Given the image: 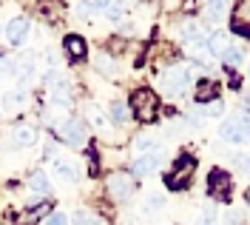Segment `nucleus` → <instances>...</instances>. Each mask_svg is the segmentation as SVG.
Instances as JSON below:
<instances>
[{
    "instance_id": "25",
    "label": "nucleus",
    "mask_w": 250,
    "mask_h": 225,
    "mask_svg": "<svg viewBox=\"0 0 250 225\" xmlns=\"http://www.w3.org/2000/svg\"><path fill=\"white\" fill-rule=\"evenodd\" d=\"M20 103H23V91H9V94L3 97V106H6L9 112L20 109Z\"/></svg>"
},
{
    "instance_id": "6",
    "label": "nucleus",
    "mask_w": 250,
    "mask_h": 225,
    "mask_svg": "<svg viewBox=\"0 0 250 225\" xmlns=\"http://www.w3.org/2000/svg\"><path fill=\"white\" fill-rule=\"evenodd\" d=\"M159 162H162V154H156V151H151V154H142V157H137V160H134V165H131V174H134V180L151 177V174H156V171H159Z\"/></svg>"
},
{
    "instance_id": "4",
    "label": "nucleus",
    "mask_w": 250,
    "mask_h": 225,
    "mask_svg": "<svg viewBox=\"0 0 250 225\" xmlns=\"http://www.w3.org/2000/svg\"><path fill=\"white\" fill-rule=\"evenodd\" d=\"M193 171H196V160L193 157H179L176 160V165H173V171L168 174V188H182V185H188V180L193 177Z\"/></svg>"
},
{
    "instance_id": "32",
    "label": "nucleus",
    "mask_w": 250,
    "mask_h": 225,
    "mask_svg": "<svg viewBox=\"0 0 250 225\" xmlns=\"http://www.w3.org/2000/svg\"><path fill=\"white\" fill-rule=\"evenodd\" d=\"M239 123H242V131H245V137L250 140V114H242V117H239Z\"/></svg>"
},
{
    "instance_id": "28",
    "label": "nucleus",
    "mask_w": 250,
    "mask_h": 225,
    "mask_svg": "<svg viewBox=\"0 0 250 225\" xmlns=\"http://www.w3.org/2000/svg\"><path fill=\"white\" fill-rule=\"evenodd\" d=\"M159 208H165V197L162 194H151L148 202H145V211H159Z\"/></svg>"
},
{
    "instance_id": "12",
    "label": "nucleus",
    "mask_w": 250,
    "mask_h": 225,
    "mask_svg": "<svg viewBox=\"0 0 250 225\" xmlns=\"http://www.w3.org/2000/svg\"><path fill=\"white\" fill-rule=\"evenodd\" d=\"M62 46H65V54H68L71 60H83V57L88 54V46H85V40H83L80 34H68Z\"/></svg>"
},
{
    "instance_id": "13",
    "label": "nucleus",
    "mask_w": 250,
    "mask_h": 225,
    "mask_svg": "<svg viewBox=\"0 0 250 225\" xmlns=\"http://www.w3.org/2000/svg\"><path fill=\"white\" fill-rule=\"evenodd\" d=\"M210 100H219V83L216 80H199L196 86V103H210Z\"/></svg>"
},
{
    "instance_id": "14",
    "label": "nucleus",
    "mask_w": 250,
    "mask_h": 225,
    "mask_svg": "<svg viewBox=\"0 0 250 225\" xmlns=\"http://www.w3.org/2000/svg\"><path fill=\"white\" fill-rule=\"evenodd\" d=\"M68 97H71V91H68V83H65V80H57L54 86H51V103L65 106V103H68Z\"/></svg>"
},
{
    "instance_id": "20",
    "label": "nucleus",
    "mask_w": 250,
    "mask_h": 225,
    "mask_svg": "<svg viewBox=\"0 0 250 225\" xmlns=\"http://www.w3.org/2000/svg\"><path fill=\"white\" fill-rule=\"evenodd\" d=\"M46 211H48V205H46V202H43V205H37V208L26 211V214L20 217V223H23V225H34V223H37V220H40V217H43V214H46Z\"/></svg>"
},
{
    "instance_id": "1",
    "label": "nucleus",
    "mask_w": 250,
    "mask_h": 225,
    "mask_svg": "<svg viewBox=\"0 0 250 225\" xmlns=\"http://www.w3.org/2000/svg\"><path fill=\"white\" fill-rule=\"evenodd\" d=\"M131 112L140 123H154L159 114V97L151 89H137L131 94Z\"/></svg>"
},
{
    "instance_id": "15",
    "label": "nucleus",
    "mask_w": 250,
    "mask_h": 225,
    "mask_svg": "<svg viewBox=\"0 0 250 225\" xmlns=\"http://www.w3.org/2000/svg\"><path fill=\"white\" fill-rule=\"evenodd\" d=\"M37 140V131L31 129V126H17L15 129V143L17 145H31Z\"/></svg>"
},
{
    "instance_id": "18",
    "label": "nucleus",
    "mask_w": 250,
    "mask_h": 225,
    "mask_svg": "<svg viewBox=\"0 0 250 225\" xmlns=\"http://www.w3.org/2000/svg\"><path fill=\"white\" fill-rule=\"evenodd\" d=\"M108 114H111V120H114V123H125L131 112H128V106H125V103H111Z\"/></svg>"
},
{
    "instance_id": "8",
    "label": "nucleus",
    "mask_w": 250,
    "mask_h": 225,
    "mask_svg": "<svg viewBox=\"0 0 250 225\" xmlns=\"http://www.w3.org/2000/svg\"><path fill=\"white\" fill-rule=\"evenodd\" d=\"M233 32L236 34H250V0L236 3V9H233Z\"/></svg>"
},
{
    "instance_id": "7",
    "label": "nucleus",
    "mask_w": 250,
    "mask_h": 225,
    "mask_svg": "<svg viewBox=\"0 0 250 225\" xmlns=\"http://www.w3.org/2000/svg\"><path fill=\"white\" fill-rule=\"evenodd\" d=\"M188 83H190V71L188 68H171L168 74H165V91H171V94H185Z\"/></svg>"
},
{
    "instance_id": "3",
    "label": "nucleus",
    "mask_w": 250,
    "mask_h": 225,
    "mask_svg": "<svg viewBox=\"0 0 250 225\" xmlns=\"http://www.w3.org/2000/svg\"><path fill=\"white\" fill-rule=\"evenodd\" d=\"M230 188H233L230 174H228V171H222V168H213V171H210V177H208V194H210L213 200L228 202V200H230Z\"/></svg>"
},
{
    "instance_id": "34",
    "label": "nucleus",
    "mask_w": 250,
    "mask_h": 225,
    "mask_svg": "<svg viewBox=\"0 0 250 225\" xmlns=\"http://www.w3.org/2000/svg\"><path fill=\"white\" fill-rule=\"evenodd\" d=\"M242 165H245V168H248V174H250V157H248V160H242Z\"/></svg>"
},
{
    "instance_id": "21",
    "label": "nucleus",
    "mask_w": 250,
    "mask_h": 225,
    "mask_svg": "<svg viewBox=\"0 0 250 225\" xmlns=\"http://www.w3.org/2000/svg\"><path fill=\"white\" fill-rule=\"evenodd\" d=\"M202 114L205 117H222V114H225V103H222V100H210V103L202 106Z\"/></svg>"
},
{
    "instance_id": "22",
    "label": "nucleus",
    "mask_w": 250,
    "mask_h": 225,
    "mask_svg": "<svg viewBox=\"0 0 250 225\" xmlns=\"http://www.w3.org/2000/svg\"><path fill=\"white\" fill-rule=\"evenodd\" d=\"M31 71H34V54H26V60L17 66V77H20V80H29Z\"/></svg>"
},
{
    "instance_id": "30",
    "label": "nucleus",
    "mask_w": 250,
    "mask_h": 225,
    "mask_svg": "<svg viewBox=\"0 0 250 225\" xmlns=\"http://www.w3.org/2000/svg\"><path fill=\"white\" fill-rule=\"evenodd\" d=\"M123 15H125L123 6H105V17L108 20H123Z\"/></svg>"
},
{
    "instance_id": "29",
    "label": "nucleus",
    "mask_w": 250,
    "mask_h": 225,
    "mask_svg": "<svg viewBox=\"0 0 250 225\" xmlns=\"http://www.w3.org/2000/svg\"><path fill=\"white\" fill-rule=\"evenodd\" d=\"M222 60H225V63L228 66H236V63H242V51H239V48H228V54H225V57H222Z\"/></svg>"
},
{
    "instance_id": "26",
    "label": "nucleus",
    "mask_w": 250,
    "mask_h": 225,
    "mask_svg": "<svg viewBox=\"0 0 250 225\" xmlns=\"http://www.w3.org/2000/svg\"><path fill=\"white\" fill-rule=\"evenodd\" d=\"M225 3H208L205 6V12H208V20H222V15H225Z\"/></svg>"
},
{
    "instance_id": "9",
    "label": "nucleus",
    "mask_w": 250,
    "mask_h": 225,
    "mask_svg": "<svg viewBox=\"0 0 250 225\" xmlns=\"http://www.w3.org/2000/svg\"><path fill=\"white\" fill-rule=\"evenodd\" d=\"M6 34H9V43L12 46H20L29 34V17H15L9 26H6Z\"/></svg>"
},
{
    "instance_id": "31",
    "label": "nucleus",
    "mask_w": 250,
    "mask_h": 225,
    "mask_svg": "<svg viewBox=\"0 0 250 225\" xmlns=\"http://www.w3.org/2000/svg\"><path fill=\"white\" fill-rule=\"evenodd\" d=\"M65 223H68V217H65V214H60V211L48 214V220H46V225H65Z\"/></svg>"
},
{
    "instance_id": "19",
    "label": "nucleus",
    "mask_w": 250,
    "mask_h": 225,
    "mask_svg": "<svg viewBox=\"0 0 250 225\" xmlns=\"http://www.w3.org/2000/svg\"><path fill=\"white\" fill-rule=\"evenodd\" d=\"M57 174H60L62 180H68V182H74V180H77V168H74V162L57 160Z\"/></svg>"
},
{
    "instance_id": "16",
    "label": "nucleus",
    "mask_w": 250,
    "mask_h": 225,
    "mask_svg": "<svg viewBox=\"0 0 250 225\" xmlns=\"http://www.w3.org/2000/svg\"><path fill=\"white\" fill-rule=\"evenodd\" d=\"M202 34H205V29L199 23H188L185 29H182V40H185V43H199Z\"/></svg>"
},
{
    "instance_id": "23",
    "label": "nucleus",
    "mask_w": 250,
    "mask_h": 225,
    "mask_svg": "<svg viewBox=\"0 0 250 225\" xmlns=\"http://www.w3.org/2000/svg\"><path fill=\"white\" fill-rule=\"evenodd\" d=\"M134 148H137V151H151V148H156V140L151 134H140V137L134 140Z\"/></svg>"
},
{
    "instance_id": "33",
    "label": "nucleus",
    "mask_w": 250,
    "mask_h": 225,
    "mask_svg": "<svg viewBox=\"0 0 250 225\" xmlns=\"http://www.w3.org/2000/svg\"><path fill=\"white\" fill-rule=\"evenodd\" d=\"M199 225H216V217H213V214L208 211V214H205L202 220H199Z\"/></svg>"
},
{
    "instance_id": "27",
    "label": "nucleus",
    "mask_w": 250,
    "mask_h": 225,
    "mask_svg": "<svg viewBox=\"0 0 250 225\" xmlns=\"http://www.w3.org/2000/svg\"><path fill=\"white\" fill-rule=\"evenodd\" d=\"M0 74H3V77H12V74H17V66H15V60H12V57H3V54H0Z\"/></svg>"
},
{
    "instance_id": "11",
    "label": "nucleus",
    "mask_w": 250,
    "mask_h": 225,
    "mask_svg": "<svg viewBox=\"0 0 250 225\" xmlns=\"http://www.w3.org/2000/svg\"><path fill=\"white\" fill-rule=\"evenodd\" d=\"M228 48H230V34L228 32H213L210 34V40H208V51H210L213 57H225Z\"/></svg>"
},
{
    "instance_id": "5",
    "label": "nucleus",
    "mask_w": 250,
    "mask_h": 225,
    "mask_svg": "<svg viewBox=\"0 0 250 225\" xmlns=\"http://www.w3.org/2000/svg\"><path fill=\"white\" fill-rule=\"evenodd\" d=\"M57 131H60V137L68 145H74V148L85 145V126L80 120H62L60 126H57Z\"/></svg>"
},
{
    "instance_id": "24",
    "label": "nucleus",
    "mask_w": 250,
    "mask_h": 225,
    "mask_svg": "<svg viewBox=\"0 0 250 225\" xmlns=\"http://www.w3.org/2000/svg\"><path fill=\"white\" fill-rule=\"evenodd\" d=\"M74 225H100V217H97V214H91V211H77Z\"/></svg>"
},
{
    "instance_id": "10",
    "label": "nucleus",
    "mask_w": 250,
    "mask_h": 225,
    "mask_svg": "<svg viewBox=\"0 0 250 225\" xmlns=\"http://www.w3.org/2000/svg\"><path fill=\"white\" fill-rule=\"evenodd\" d=\"M219 134H222V140H228V143H233V145L248 143V137H245V131H242V123H239V120H228V123L219 129Z\"/></svg>"
},
{
    "instance_id": "35",
    "label": "nucleus",
    "mask_w": 250,
    "mask_h": 225,
    "mask_svg": "<svg viewBox=\"0 0 250 225\" xmlns=\"http://www.w3.org/2000/svg\"><path fill=\"white\" fill-rule=\"evenodd\" d=\"M245 202H248V205H250V188H248V191H245Z\"/></svg>"
},
{
    "instance_id": "17",
    "label": "nucleus",
    "mask_w": 250,
    "mask_h": 225,
    "mask_svg": "<svg viewBox=\"0 0 250 225\" xmlns=\"http://www.w3.org/2000/svg\"><path fill=\"white\" fill-rule=\"evenodd\" d=\"M31 188L37 194H51V182L43 171H37V174H31Z\"/></svg>"
},
{
    "instance_id": "2",
    "label": "nucleus",
    "mask_w": 250,
    "mask_h": 225,
    "mask_svg": "<svg viewBox=\"0 0 250 225\" xmlns=\"http://www.w3.org/2000/svg\"><path fill=\"white\" fill-rule=\"evenodd\" d=\"M105 188H108L111 200L123 202V200H128L131 194L137 191V180H134L131 171H114V174H108V180H105Z\"/></svg>"
}]
</instances>
